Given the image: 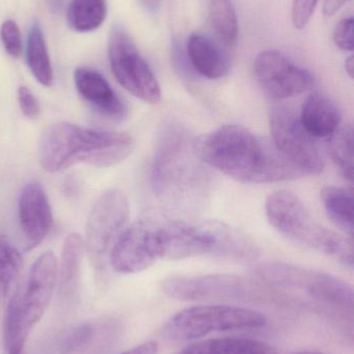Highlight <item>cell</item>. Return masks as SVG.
Here are the masks:
<instances>
[{
    "mask_svg": "<svg viewBox=\"0 0 354 354\" xmlns=\"http://www.w3.org/2000/svg\"><path fill=\"white\" fill-rule=\"evenodd\" d=\"M26 62L37 82L43 86H51L53 83V70L48 53L43 31L37 23L29 29L26 41Z\"/></svg>",
    "mask_w": 354,
    "mask_h": 354,
    "instance_id": "22",
    "label": "cell"
},
{
    "mask_svg": "<svg viewBox=\"0 0 354 354\" xmlns=\"http://www.w3.org/2000/svg\"><path fill=\"white\" fill-rule=\"evenodd\" d=\"M130 214L128 198L118 189H108L96 200L85 224V252L95 264L107 253Z\"/></svg>",
    "mask_w": 354,
    "mask_h": 354,
    "instance_id": "11",
    "label": "cell"
},
{
    "mask_svg": "<svg viewBox=\"0 0 354 354\" xmlns=\"http://www.w3.org/2000/svg\"><path fill=\"white\" fill-rule=\"evenodd\" d=\"M186 49L191 68L204 78L218 80L230 71V54L208 35L193 33Z\"/></svg>",
    "mask_w": 354,
    "mask_h": 354,
    "instance_id": "17",
    "label": "cell"
},
{
    "mask_svg": "<svg viewBox=\"0 0 354 354\" xmlns=\"http://www.w3.org/2000/svg\"><path fill=\"white\" fill-rule=\"evenodd\" d=\"M191 133L178 122L162 128L151 167L156 197L177 212H195L209 196L210 176Z\"/></svg>",
    "mask_w": 354,
    "mask_h": 354,
    "instance_id": "1",
    "label": "cell"
},
{
    "mask_svg": "<svg viewBox=\"0 0 354 354\" xmlns=\"http://www.w3.org/2000/svg\"><path fill=\"white\" fill-rule=\"evenodd\" d=\"M321 201L335 226L353 239L354 231L353 193L346 187L328 185L321 191Z\"/></svg>",
    "mask_w": 354,
    "mask_h": 354,
    "instance_id": "21",
    "label": "cell"
},
{
    "mask_svg": "<svg viewBox=\"0 0 354 354\" xmlns=\"http://www.w3.org/2000/svg\"><path fill=\"white\" fill-rule=\"evenodd\" d=\"M134 140L116 131L91 130L66 122L46 129L39 142V164L49 174L62 171L75 164L112 167L132 153Z\"/></svg>",
    "mask_w": 354,
    "mask_h": 354,
    "instance_id": "3",
    "label": "cell"
},
{
    "mask_svg": "<svg viewBox=\"0 0 354 354\" xmlns=\"http://www.w3.org/2000/svg\"><path fill=\"white\" fill-rule=\"evenodd\" d=\"M160 259L158 223L139 221L118 234L110 252L112 268L120 274H137Z\"/></svg>",
    "mask_w": 354,
    "mask_h": 354,
    "instance_id": "14",
    "label": "cell"
},
{
    "mask_svg": "<svg viewBox=\"0 0 354 354\" xmlns=\"http://www.w3.org/2000/svg\"><path fill=\"white\" fill-rule=\"evenodd\" d=\"M18 103L22 113L29 120H37L41 114L39 101L28 87H19Z\"/></svg>",
    "mask_w": 354,
    "mask_h": 354,
    "instance_id": "30",
    "label": "cell"
},
{
    "mask_svg": "<svg viewBox=\"0 0 354 354\" xmlns=\"http://www.w3.org/2000/svg\"><path fill=\"white\" fill-rule=\"evenodd\" d=\"M85 254V239L78 233H71L62 245L58 266V291L69 299L75 297L80 285L81 266Z\"/></svg>",
    "mask_w": 354,
    "mask_h": 354,
    "instance_id": "19",
    "label": "cell"
},
{
    "mask_svg": "<svg viewBox=\"0 0 354 354\" xmlns=\"http://www.w3.org/2000/svg\"><path fill=\"white\" fill-rule=\"evenodd\" d=\"M209 18L218 39L232 47L238 39L239 24L236 10L231 0H210Z\"/></svg>",
    "mask_w": 354,
    "mask_h": 354,
    "instance_id": "24",
    "label": "cell"
},
{
    "mask_svg": "<svg viewBox=\"0 0 354 354\" xmlns=\"http://www.w3.org/2000/svg\"><path fill=\"white\" fill-rule=\"evenodd\" d=\"M57 277V257L53 252H46L31 266L24 288L18 289L10 297L8 304L29 334L49 306Z\"/></svg>",
    "mask_w": 354,
    "mask_h": 354,
    "instance_id": "12",
    "label": "cell"
},
{
    "mask_svg": "<svg viewBox=\"0 0 354 354\" xmlns=\"http://www.w3.org/2000/svg\"><path fill=\"white\" fill-rule=\"evenodd\" d=\"M267 324L261 312L230 305H201L186 308L170 318L160 330L166 341L182 342L214 332L256 330Z\"/></svg>",
    "mask_w": 354,
    "mask_h": 354,
    "instance_id": "7",
    "label": "cell"
},
{
    "mask_svg": "<svg viewBox=\"0 0 354 354\" xmlns=\"http://www.w3.org/2000/svg\"><path fill=\"white\" fill-rule=\"evenodd\" d=\"M318 0H293L291 8L292 24L297 29H303L311 20Z\"/></svg>",
    "mask_w": 354,
    "mask_h": 354,
    "instance_id": "28",
    "label": "cell"
},
{
    "mask_svg": "<svg viewBox=\"0 0 354 354\" xmlns=\"http://www.w3.org/2000/svg\"><path fill=\"white\" fill-rule=\"evenodd\" d=\"M345 71H346L348 76L353 79L354 73V57L353 55L349 56V57L347 58L346 62H345Z\"/></svg>",
    "mask_w": 354,
    "mask_h": 354,
    "instance_id": "34",
    "label": "cell"
},
{
    "mask_svg": "<svg viewBox=\"0 0 354 354\" xmlns=\"http://www.w3.org/2000/svg\"><path fill=\"white\" fill-rule=\"evenodd\" d=\"M18 212L24 250L31 251L46 239L52 226L51 206L39 183H27L23 187Z\"/></svg>",
    "mask_w": 354,
    "mask_h": 354,
    "instance_id": "15",
    "label": "cell"
},
{
    "mask_svg": "<svg viewBox=\"0 0 354 354\" xmlns=\"http://www.w3.org/2000/svg\"><path fill=\"white\" fill-rule=\"evenodd\" d=\"M162 292L183 301H256L265 297V287L236 274L175 276L161 282Z\"/></svg>",
    "mask_w": 354,
    "mask_h": 354,
    "instance_id": "8",
    "label": "cell"
},
{
    "mask_svg": "<svg viewBox=\"0 0 354 354\" xmlns=\"http://www.w3.org/2000/svg\"><path fill=\"white\" fill-rule=\"evenodd\" d=\"M0 39L8 55L20 57L23 51L22 37L20 29L15 21L6 20L0 27Z\"/></svg>",
    "mask_w": 354,
    "mask_h": 354,
    "instance_id": "27",
    "label": "cell"
},
{
    "mask_svg": "<svg viewBox=\"0 0 354 354\" xmlns=\"http://www.w3.org/2000/svg\"><path fill=\"white\" fill-rule=\"evenodd\" d=\"M265 212L269 224L289 241L324 254L345 268H353V239L320 225L294 194L288 191L270 194Z\"/></svg>",
    "mask_w": 354,
    "mask_h": 354,
    "instance_id": "5",
    "label": "cell"
},
{
    "mask_svg": "<svg viewBox=\"0 0 354 354\" xmlns=\"http://www.w3.org/2000/svg\"><path fill=\"white\" fill-rule=\"evenodd\" d=\"M354 20L353 17L342 19L335 26L333 37L335 44L344 51H353L354 48Z\"/></svg>",
    "mask_w": 354,
    "mask_h": 354,
    "instance_id": "29",
    "label": "cell"
},
{
    "mask_svg": "<svg viewBox=\"0 0 354 354\" xmlns=\"http://www.w3.org/2000/svg\"><path fill=\"white\" fill-rule=\"evenodd\" d=\"M294 354H326V353H320V351H299V353H297Z\"/></svg>",
    "mask_w": 354,
    "mask_h": 354,
    "instance_id": "35",
    "label": "cell"
},
{
    "mask_svg": "<svg viewBox=\"0 0 354 354\" xmlns=\"http://www.w3.org/2000/svg\"><path fill=\"white\" fill-rule=\"evenodd\" d=\"M160 259L220 258L253 262L259 257L257 245L233 227L215 221H172L158 225Z\"/></svg>",
    "mask_w": 354,
    "mask_h": 354,
    "instance_id": "4",
    "label": "cell"
},
{
    "mask_svg": "<svg viewBox=\"0 0 354 354\" xmlns=\"http://www.w3.org/2000/svg\"><path fill=\"white\" fill-rule=\"evenodd\" d=\"M254 70L258 84L274 101L297 97L313 87L311 73L276 50L262 51L256 57Z\"/></svg>",
    "mask_w": 354,
    "mask_h": 354,
    "instance_id": "13",
    "label": "cell"
},
{
    "mask_svg": "<svg viewBox=\"0 0 354 354\" xmlns=\"http://www.w3.org/2000/svg\"><path fill=\"white\" fill-rule=\"evenodd\" d=\"M110 68L121 86L147 104L159 103L161 88L145 58L130 35L121 26H114L108 43Z\"/></svg>",
    "mask_w": 354,
    "mask_h": 354,
    "instance_id": "10",
    "label": "cell"
},
{
    "mask_svg": "<svg viewBox=\"0 0 354 354\" xmlns=\"http://www.w3.org/2000/svg\"><path fill=\"white\" fill-rule=\"evenodd\" d=\"M348 0H324V14L326 17L334 16Z\"/></svg>",
    "mask_w": 354,
    "mask_h": 354,
    "instance_id": "32",
    "label": "cell"
},
{
    "mask_svg": "<svg viewBox=\"0 0 354 354\" xmlns=\"http://www.w3.org/2000/svg\"><path fill=\"white\" fill-rule=\"evenodd\" d=\"M174 354H278L274 347L259 340L218 338L193 343Z\"/></svg>",
    "mask_w": 354,
    "mask_h": 354,
    "instance_id": "20",
    "label": "cell"
},
{
    "mask_svg": "<svg viewBox=\"0 0 354 354\" xmlns=\"http://www.w3.org/2000/svg\"><path fill=\"white\" fill-rule=\"evenodd\" d=\"M106 15V0H71L67 21L73 30L91 32L103 24Z\"/></svg>",
    "mask_w": 354,
    "mask_h": 354,
    "instance_id": "23",
    "label": "cell"
},
{
    "mask_svg": "<svg viewBox=\"0 0 354 354\" xmlns=\"http://www.w3.org/2000/svg\"><path fill=\"white\" fill-rule=\"evenodd\" d=\"M353 145V124L341 126L330 137V153L333 162L343 177L351 183L354 178Z\"/></svg>",
    "mask_w": 354,
    "mask_h": 354,
    "instance_id": "25",
    "label": "cell"
},
{
    "mask_svg": "<svg viewBox=\"0 0 354 354\" xmlns=\"http://www.w3.org/2000/svg\"><path fill=\"white\" fill-rule=\"evenodd\" d=\"M158 344L155 341H148L143 344L137 345L120 354H157Z\"/></svg>",
    "mask_w": 354,
    "mask_h": 354,
    "instance_id": "31",
    "label": "cell"
},
{
    "mask_svg": "<svg viewBox=\"0 0 354 354\" xmlns=\"http://www.w3.org/2000/svg\"><path fill=\"white\" fill-rule=\"evenodd\" d=\"M23 258L20 252L0 235V299L8 297L18 280L22 270Z\"/></svg>",
    "mask_w": 354,
    "mask_h": 354,
    "instance_id": "26",
    "label": "cell"
},
{
    "mask_svg": "<svg viewBox=\"0 0 354 354\" xmlns=\"http://www.w3.org/2000/svg\"><path fill=\"white\" fill-rule=\"evenodd\" d=\"M299 120L314 139L330 138L338 131L342 114L330 97L313 93L303 102Z\"/></svg>",
    "mask_w": 354,
    "mask_h": 354,
    "instance_id": "18",
    "label": "cell"
},
{
    "mask_svg": "<svg viewBox=\"0 0 354 354\" xmlns=\"http://www.w3.org/2000/svg\"><path fill=\"white\" fill-rule=\"evenodd\" d=\"M272 145L303 176H317L324 169V160L316 139L305 130L292 107L274 103L268 109Z\"/></svg>",
    "mask_w": 354,
    "mask_h": 354,
    "instance_id": "9",
    "label": "cell"
},
{
    "mask_svg": "<svg viewBox=\"0 0 354 354\" xmlns=\"http://www.w3.org/2000/svg\"><path fill=\"white\" fill-rule=\"evenodd\" d=\"M254 274L270 288L308 297L353 316V288L333 274L278 261L258 264L254 268Z\"/></svg>",
    "mask_w": 354,
    "mask_h": 354,
    "instance_id": "6",
    "label": "cell"
},
{
    "mask_svg": "<svg viewBox=\"0 0 354 354\" xmlns=\"http://www.w3.org/2000/svg\"><path fill=\"white\" fill-rule=\"evenodd\" d=\"M206 165L243 183H270L303 176L274 145L242 128L220 127L197 143Z\"/></svg>",
    "mask_w": 354,
    "mask_h": 354,
    "instance_id": "2",
    "label": "cell"
},
{
    "mask_svg": "<svg viewBox=\"0 0 354 354\" xmlns=\"http://www.w3.org/2000/svg\"><path fill=\"white\" fill-rule=\"evenodd\" d=\"M75 86L81 97L100 113L112 120H122L124 103L105 78L97 71L78 68L74 73Z\"/></svg>",
    "mask_w": 354,
    "mask_h": 354,
    "instance_id": "16",
    "label": "cell"
},
{
    "mask_svg": "<svg viewBox=\"0 0 354 354\" xmlns=\"http://www.w3.org/2000/svg\"><path fill=\"white\" fill-rule=\"evenodd\" d=\"M141 6L151 12H156L161 6L162 0H139Z\"/></svg>",
    "mask_w": 354,
    "mask_h": 354,
    "instance_id": "33",
    "label": "cell"
}]
</instances>
